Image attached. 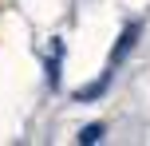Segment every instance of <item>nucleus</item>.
Returning a JSON list of instances; mask_svg holds the SVG:
<instances>
[{"label":"nucleus","instance_id":"nucleus-3","mask_svg":"<svg viewBox=\"0 0 150 146\" xmlns=\"http://www.w3.org/2000/svg\"><path fill=\"white\" fill-rule=\"evenodd\" d=\"M99 138H103V123H91V126L79 130V142H83V146H87V142H99Z\"/></svg>","mask_w":150,"mask_h":146},{"label":"nucleus","instance_id":"nucleus-1","mask_svg":"<svg viewBox=\"0 0 150 146\" xmlns=\"http://www.w3.org/2000/svg\"><path fill=\"white\" fill-rule=\"evenodd\" d=\"M134 39H138V24H127L122 36H119V44L111 47V63H122V59H127V51L134 47Z\"/></svg>","mask_w":150,"mask_h":146},{"label":"nucleus","instance_id":"nucleus-2","mask_svg":"<svg viewBox=\"0 0 150 146\" xmlns=\"http://www.w3.org/2000/svg\"><path fill=\"white\" fill-rule=\"evenodd\" d=\"M107 79H111V75H103L99 83H91V87H83V91H75V99L87 103V99H95V95H103V91H107Z\"/></svg>","mask_w":150,"mask_h":146}]
</instances>
